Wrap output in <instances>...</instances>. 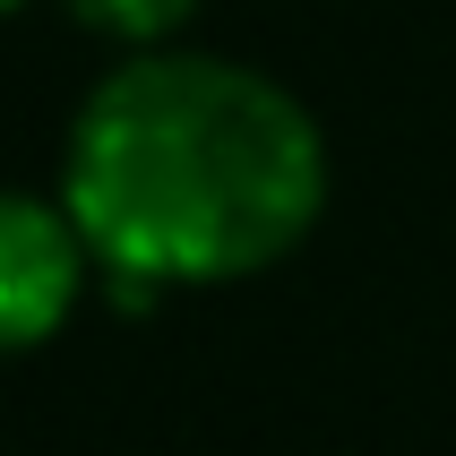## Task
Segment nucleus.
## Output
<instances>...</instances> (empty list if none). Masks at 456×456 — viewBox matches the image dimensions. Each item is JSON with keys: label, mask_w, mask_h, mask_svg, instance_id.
Masks as SVG:
<instances>
[{"label": "nucleus", "mask_w": 456, "mask_h": 456, "mask_svg": "<svg viewBox=\"0 0 456 456\" xmlns=\"http://www.w3.org/2000/svg\"><path fill=\"white\" fill-rule=\"evenodd\" d=\"M18 9H26V0H0V18H18Z\"/></svg>", "instance_id": "20e7f679"}, {"label": "nucleus", "mask_w": 456, "mask_h": 456, "mask_svg": "<svg viewBox=\"0 0 456 456\" xmlns=\"http://www.w3.org/2000/svg\"><path fill=\"white\" fill-rule=\"evenodd\" d=\"M95 250H86V232L77 216L35 190H0V362L35 354L52 336L77 319L86 302V284H95Z\"/></svg>", "instance_id": "f03ea898"}, {"label": "nucleus", "mask_w": 456, "mask_h": 456, "mask_svg": "<svg viewBox=\"0 0 456 456\" xmlns=\"http://www.w3.org/2000/svg\"><path fill=\"white\" fill-rule=\"evenodd\" d=\"M328 129L284 77L164 44L103 69L61 138V207L129 302L241 284L328 216Z\"/></svg>", "instance_id": "f257e3e1"}, {"label": "nucleus", "mask_w": 456, "mask_h": 456, "mask_svg": "<svg viewBox=\"0 0 456 456\" xmlns=\"http://www.w3.org/2000/svg\"><path fill=\"white\" fill-rule=\"evenodd\" d=\"M199 9H207V0H69V18L86 26V35H103V44H121V52L181 44Z\"/></svg>", "instance_id": "7ed1b4c3"}]
</instances>
